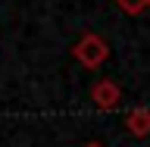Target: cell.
I'll list each match as a JSON object with an SVG mask.
<instances>
[{"instance_id": "obj_1", "label": "cell", "mask_w": 150, "mask_h": 147, "mask_svg": "<svg viewBox=\"0 0 150 147\" xmlns=\"http://www.w3.org/2000/svg\"><path fill=\"white\" fill-rule=\"evenodd\" d=\"M72 56L78 60V63L84 66V69H100L106 60H110V44L103 41L100 35H94V31H88V35H81L78 41H75L72 47Z\"/></svg>"}, {"instance_id": "obj_2", "label": "cell", "mask_w": 150, "mask_h": 147, "mask_svg": "<svg viewBox=\"0 0 150 147\" xmlns=\"http://www.w3.org/2000/svg\"><path fill=\"white\" fill-rule=\"evenodd\" d=\"M91 100H94V107L97 110H116L119 107V100H122V88L112 78H100V82L91 88Z\"/></svg>"}, {"instance_id": "obj_3", "label": "cell", "mask_w": 150, "mask_h": 147, "mask_svg": "<svg viewBox=\"0 0 150 147\" xmlns=\"http://www.w3.org/2000/svg\"><path fill=\"white\" fill-rule=\"evenodd\" d=\"M125 131L131 138H147L150 135V110L147 107H134L131 113H125Z\"/></svg>"}, {"instance_id": "obj_4", "label": "cell", "mask_w": 150, "mask_h": 147, "mask_svg": "<svg viewBox=\"0 0 150 147\" xmlns=\"http://www.w3.org/2000/svg\"><path fill=\"white\" fill-rule=\"evenodd\" d=\"M116 6H119L125 16H141V13L147 9V3H144V0H116Z\"/></svg>"}, {"instance_id": "obj_5", "label": "cell", "mask_w": 150, "mask_h": 147, "mask_svg": "<svg viewBox=\"0 0 150 147\" xmlns=\"http://www.w3.org/2000/svg\"><path fill=\"white\" fill-rule=\"evenodd\" d=\"M84 147H106V144H100V141H88Z\"/></svg>"}, {"instance_id": "obj_6", "label": "cell", "mask_w": 150, "mask_h": 147, "mask_svg": "<svg viewBox=\"0 0 150 147\" xmlns=\"http://www.w3.org/2000/svg\"><path fill=\"white\" fill-rule=\"evenodd\" d=\"M144 3H147V9H150V0H144Z\"/></svg>"}]
</instances>
